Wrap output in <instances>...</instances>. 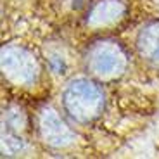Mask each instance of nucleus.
<instances>
[{
    "label": "nucleus",
    "instance_id": "f257e3e1",
    "mask_svg": "<svg viewBox=\"0 0 159 159\" xmlns=\"http://www.w3.org/2000/svg\"><path fill=\"white\" fill-rule=\"evenodd\" d=\"M64 112L76 123H90L104 109V93L90 78L71 80L62 92Z\"/></svg>",
    "mask_w": 159,
    "mask_h": 159
},
{
    "label": "nucleus",
    "instance_id": "f03ea898",
    "mask_svg": "<svg viewBox=\"0 0 159 159\" xmlns=\"http://www.w3.org/2000/svg\"><path fill=\"white\" fill-rule=\"evenodd\" d=\"M87 69L97 78L111 80L126 69V52L114 40H99L88 47L85 54Z\"/></svg>",
    "mask_w": 159,
    "mask_h": 159
},
{
    "label": "nucleus",
    "instance_id": "7ed1b4c3",
    "mask_svg": "<svg viewBox=\"0 0 159 159\" xmlns=\"http://www.w3.org/2000/svg\"><path fill=\"white\" fill-rule=\"evenodd\" d=\"M2 71L16 85L30 87L38 78V62L28 48L7 45L2 48Z\"/></svg>",
    "mask_w": 159,
    "mask_h": 159
},
{
    "label": "nucleus",
    "instance_id": "20e7f679",
    "mask_svg": "<svg viewBox=\"0 0 159 159\" xmlns=\"http://www.w3.org/2000/svg\"><path fill=\"white\" fill-rule=\"evenodd\" d=\"M38 130L45 143L50 147H68L75 142V133L54 109L45 107L40 112Z\"/></svg>",
    "mask_w": 159,
    "mask_h": 159
},
{
    "label": "nucleus",
    "instance_id": "39448f33",
    "mask_svg": "<svg viewBox=\"0 0 159 159\" xmlns=\"http://www.w3.org/2000/svg\"><path fill=\"white\" fill-rule=\"evenodd\" d=\"M137 48L145 61L159 66V21L142 26L137 35Z\"/></svg>",
    "mask_w": 159,
    "mask_h": 159
},
{
    "label": "nucleus",
    "instance_id": "423d86ee",
    "mask_svg": "<svg viewBox=\"0 0 159 159\" xmlns=\"http://www.w3.org/2000/svg\"><path fill=\"white\" fill-rule=\"evenodd\" d=\"M125 14V5L121 0H100L88 12L87 23L90 26H107L112 24Z\"/></svg>",
    "mask_w": 159,
    "mask_h": 159
}]
</instances>
